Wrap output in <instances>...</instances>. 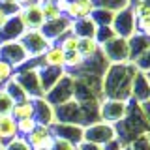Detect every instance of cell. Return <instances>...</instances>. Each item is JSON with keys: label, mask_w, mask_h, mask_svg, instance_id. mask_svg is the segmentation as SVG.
I'll use <instances>...</instances> for the list:
<instances>
[{"label": "cell", "mask_w": 150, "mask_h": 150, "mask_svg": "<svg viewBox=\"0 0 150 150\" xmlns=\"http://www.w3.org/2000/svg\"><path fill=\"white\" fill-rule=\"evenodd\" d=\"M0 2H13V4H15V0H0Z\"/></svg>", "instance_id": "obj_38"}, {"label": "cell", "mask_w": 150, "mask_h": 150, "mask_svg": "<svg viewBox=\"0 0 150 150\" xmlns=\"http://www.w3.org/2000/svg\"><path fill=\"white\" fill-rule=\"evenodd\" d=\"M17 15H19V19H21L25 30H40V28L43 26V23H45V19H43V15H41V9H40L38 4L21 8Z\"/></svg>", "instance_id": "obj_13"}, {"label": "cell", "mask_w": 150, "mask_h": 150, "mask_svg": "<svg viewBox=\"0 0 150 150\" xmlns=\"http://www.w3.org/2000/svg\"><path fill=\"white\" fill-rule=\"evenodd\" d=\"M11 116L15 120L32 118V116H34V103H32V100L15 103V105H13V111H11Z\"/></svg>", "instance_id": "obj_23"}, {"label": "cell", "mask_w": 150, "mask_h": 150, "mask_svg": "<svg viewBox=\"0 0 150 150\" xmlns=\"http://www.w3.org/2000/svg\"><path fill=\"white\" fill-rule=\"evenodd\" d=\"M40 32L45 36V40L53 45L54 40L66 36L68 32H71V21H69L66 15L58 17V19H53V21H45L43 26L40 28Z\"/></svg>", "instance_id": "obj_7"}, {"label": "cell", "mask_w": 150, "mask_h": 150, "mask_svg": "<svg viewBox=\"0 0 150 150\" xmlns=\"http://www.w3.org/2000/svg\"><path fill=\"white\" fill-rule=\"evenodd\" d=\"M131 98L137 103L150 101V84L144 77V73L137 71L133 77V84H131Z\"/></svg>", "instance_id": "obj_16"}, {"label": "cell", "mask_w": 150, "mask_h": 150, "mask_svg": "<svg viewBox=\"0 0 150 150\" xmlns=\"http://www.w3.org/2000/svg\"><path fill=\"white\" fill-rule=\"evenodd\" d=\"M51 133H53L54 139H62V141H68L77 146L79 143L83 141V128L81 126H75V124H60V122H54L51 126Z\"/></svg>", "instance_id": "obj_11"}, {"label": "cell", "mask_w": 150, "mask_h": 150, "mask_svg": "<svg viewBox=\"0 0 150 150\" xmlns=\"http://www.w3.org/2000/svg\"><path fill=\"white\" fill-rule=\"evenodd\" d=\"M25 32V26H23L19 15L8 17V21L4 23V26L0 28V43H8V41H17L19 38Z\"/></svg>", "instance_id": "obj_14"}, {"label": "cell", "mask_w": 150, "mask_h": 150, "mask_svg": "<svg viewBox=\"0 0 150 150\" xmlns=\"http://www.w3.org/2000/svg\"><path fill=\"white\" fill-rule=\"evenodd\" d=\"M36 120L34 118H23V120H17V133L19 135H23V139L26 137L30 131H34L36 128Z\"/></svg>", "instance_id": "obj_28"}, {"label": "cell", "mask_w": 150, "mask_h": 150, "mask_svg": "<svg viewBox=\"0 0 150 150\" xmlns=\"http://www.w3.org/2000/svg\"><path fill=\"white\" fill-rule=\"evenodd\" d=\"M0 60H6L8 64H11L15 68V66L25 64L30 58H28V54L25 53V49L19 41H8V43H0Z\"/></svg>", "instance_id": "obj_10"}, {"label": "cell", "mask_w": 150, "mask_h": 150, "mask_svg": "<svg viewBox=\"0 0 150 150\" xmlns=\"http://www.w3.org/2000/svg\"><path fill=\"white\" fill-rule=\"evenodd\" d=\"M112 38H116L115 34V30H112L111 26H98V30H96V36H94V40L98 41V45H105L107 41H111Z\"/></svg>", "instance_id": "obj_26"}, {"label": "cell", "mask_w": 150, "mask_h": 150, "mask_svg": "<svg viewBox=\"0 0 150 150\" xmlns=\"http://www.w3.org/2000/svg\"><path fill=\"white\" fill-rule=\"evenodd\" d=\"M77 53L83 56L84 60L86 58H92L100 53V45L94 38H81L79 40V47H77Z\"/></svg>", "instance_id": "obj_21"}, {"label": "cell", "mask_w": 150, "mask_h": 150, "mask_svg": "<svg viewBox=\"0 0 150 150\" xmlns=\"http://www.w3.org/2000/svg\"><path fill=\"white\" fill-rule=\"evenodd\" d=\"M126 111H128V105L126 101H118V100H107L103 105L100 107V116L101 122H107V124H116V122L124 120Z\"/></svg>", "instance_id": "obj_9"}, {"label": "cell", "mask_w": 150, "mask_h": 150, "mask_svg": "<svg viewBox=\"0 0 150 150\" xmlns=\"http://www.w3.org/2000/svg\"><path fill=\"white\" fill-rule=\"evenodd\" d=\"M83 66H84V58L77 53V51H73V53H66L64 68H68V69H81Z\"/></svg>", "instance_id": "obj_27"}, {"label": "cell", "mask_w": 150, "mask_h": 150, "mask_svg": "<svg viewBox=\"0 0 150 150\" xmlns=\"http://www.w3.org/2000/svg\"><path fill=\"white\" fill-rule=\"evenodd\" d=\"M90 19L94 21L96 26H111L112 25V19H115V11L109 8H94L90 13Z\"/></svg>", "instance_id": "obj_20"}, {"label": "cell", "mask_w": 150, "mask_h": 150, "mask_svg": "<svg viewBox=\"0 0 150 150\" xmlns=\"http://www.w3.org/2000/svg\"><path fill=\"white\" fill-rule=\"evenodd\" d=\"M131 64H133L135 68H137V71L141 69V73H143V71H144V73L150 71V49L146 51V53H143V54H141L137 60H133Z\"/></svg>", "instance_id": "obj_31"}, {"label": "cell", "mask_w": 150, "mask_h": 150, "mask_svg": "<svg viewBox=\"0 0 150 150\" xmlns=\"http://www.w3.org/2000/svg\"><path fill=\"white\" fill-rule=\"evenodd\" d=\"M4 148L6 150H30V146H28V143L23 137H15V139H11L9 143L4 144Z\"/></svg>", "instance_id": "obj_32"}, {"label": "cell", "mask_w": 150, "mask_h": 150, "mask_svg": "<svg viewBox=\"0 0 150 150\" xmlns=\"http://www.w3.org/2000/svg\"><path fill=\"white\" fill-rule=\"evenodd\" d=\"M96 30H98V26L94 25V21L90 17L71 21V34L77 36L79 40H81V38H94L96 36Z\"/></svg>", "instance_id": "obj_18"}, {"label": "cell", "mask_w": 150, "mask_h": 150, "mask_svg": "<svg viewBox=\"0 0 150 150\" xmlns=\"http://www.w3.org/2000/svg\"><path fill=\"white\" fill-rule=\"evenodd\" d=\"M38 6H40L41 15H43L45 21H53V19H58V17L64 15V13L58 9V6H56L54 0H40Z\"/></svg>", "instance_id": "obj_22"}, {"label": "cell", "mask_w": 150, "mask_h": 150, "mask_svg": "<svg viewBox=\"0 0 150 150\" xmlns=\"http://www.w3.org/2000/svg\"><path fill=\"white\" fill-rule=\"evenodd\" d=\"M13 66L8 64L6 60H0V86H6L9 79H13Z\"/></svg>", "instance_id": "obj_29"}, {"label": "cell", "mask_w": 150, "mask_h": 150, "mask_svg": "<svg viewBox=\"0 0 150 150\" xmlns=\"http://www.w3.org/2000/svg\"><path fill=\"white\" fill-rule=\"evenodd\" d=\"M13 100L8 96V92L4 90H0V115H11V111H13Z\"/></svg>", "instance_id": "obj_30"}, {"label": "cell", "mask_w": 150, "mask_h": 150, "mask_svg": "<svg viewBox=\"0 0 150 150\" xmlns=\"http://www.w3.org/2000/svg\"><path fill=\"white\" fill-rule=\"evenodd\" d=\"M34 103V116L32 118L36 120L38 126H45V128H51L54 124V109L49 101H45V98H36L32 100Z\"/></svg>", "instance_id": "obj_12"}, {"label": "cell", "mask_w": 150, "mask_h": 150, "mask_svg": "<svg viewBox=\"0 0 150 150\" xmlns=\"http://www.w3.org/2000/svg\"><path fill=\"white\" fill-rule=\"evenodd\" d=\"M75 150H103V146L94 144V143H88V141H81V143L75 146Z\"/></svg>", "instance_id": "obj_33"}, {"label": "cell", "mask_w": 150, "mask_h": 150, "mask_svg": "<svg viewBox=\"0 0 150 150\" xmlns=\"http://www.w3.org/2000/svg\"><path fill=\"white\" fill-rule=\"evenodd\" d=\"M13 79L23 86V90L26 92V96L30 98V100L43 98V90H41V83H40L38 69H26V71H21V73H17Z\"/></svg>", "instance_id": "obj_6"}, {"label": "cell", "mask_w": 150, "mask_h": 150, "mask_svg": "<svg viewBox=\"0 0 150 150\" xmlns=\"http://www.w3.org/2000/svg\"><path fill=\"white\" fill-rule=\"evenodd\" d=\"M19 43L23 45L28 58H36V56H43V53L51 47V43L45 40V36L40 30H25L23 36L19 38Z\"/></svg>", "instance_id": "obj_2"}, {"label": "cell", "mask_w": 150, "mask_h": 150, "mask_svg": "<svg viewBox=\"0 0 150 150\" xmlns=\"http://www.w3.org/2000/svg\"><path fill=\"white\" fill-rule=\"evenodd\" d=\"M101 51H103V56L111 64L129 62V47H128V40H124V38H118V36L112 38L111 41L101 45Z\"/></svg>", "instance_id": "obj_4"}, {"label": "cell", "mask_w": 150, "mask_h": 150, "mask_svg": "<svg viewBox=\"0 0 150 150\" xmlns=\"http://www.w3.org/2000/svg\"><path fill=\"white\" fill-rule=\"evenodd\" d=\"M58 47L64 51V53H73V51H77V47H79V38L73 36L71 32H68L66 36L60 38V45Z\"/></svg>", "instance_id": "obj_25"}, {"label": "cell", "mask_w": 150, "mask_h": 150, "mask_svg": "<svg viewBox=\"0 0 150 150\" xmlns=\"http://www.w3.org/2000/svg\"><path fill=\"white\" fill-rule=\"evenodd\" d=\"M116 139V129L115 126L107 124V122H98V124H90L86 128H83V141L105 146L107 143Z\"/></svg>", "instance_id": "obj_3"}, {"label": "cell", "mask_w": 150, "mask_h": 150, "mask_svg": "<svg viewBox=\"0 0 150 150\" xmlns=\"http://www.w3.org/2000/svg\"><path fill=\"white\" fill-rule=\"evenodd\" d=\"M25 141L28 143L30 150H51L53 144H54L53 133H51V129L45 128V126H36L34 131H30L25 137Z\"/></svg>", "instance_id": "obj_8"}, {"label": "cell", "mask_w": 150, "mask_h": 150, "mask_svg": "<svg viewBox=\"0 0 150 150\" xmlns=\"http://www.w3.org/2000/svg\"><path fill=\"white\" fill-rule=\"evenodd\" d=\"M15 137H19L17 120L11 115H0V146H4Z\"/></svg>", "instance_id": "obj_17"}, {"label": "cell", "mask_w": 150, "mask_h": 150, "mask_svg": "<svg viewBox=\"0 0 150 150\" xmlns=\"http://www.w3.org/2000/svg\"><path fill=\"white\" fill-rule=\"evenodd\" d=\"M124 146H122V143L118 139H115V141H111V143H107L105 146H103V150H122Z\"/></svg>", "instance_id": "obj_34"}, {"label": "cell", "mask_w": 150, "mask_h": 150, "mask_svg": "<svg viewBox=\"0 0 150 150\" xmlns=\"http://www.w3.org/2000/svg\"><path fill=\"white\" fill-rule=\"evenodd\" d=\"M144 77H146V81H148V84H150V71H146V73H144Z\"/></svg>", "instance_id": "obj_37"}, {"label": "cell", "mask_w": 150, "mask_h": 150, "mask_svg": "<svg viewBox=\"0 0 150 150\" xmlns=\"http://www.w3.org/2000/svg\"><path fill=\"white\" fill-rule=\"evenodd\" d=\"M4 90H6V92H8V96L13 100V103H19V101H26V100H30V98L26 96V92L23 90V86L15 81V79H9V81L6 83V86H4Z\"/></svg>", "instance_id": "obj_24"}, {"label": "cell", "mask_w": 150, "mask_h": 150, "mask_svg": "<svg viewBox=\"0 0 150 150\" xmlns=\"http://www.w3.org/2000/svg\"><path fill=\"white\" fill-rule=\"evenodd\" d=\"M112 30L118 38H124L128 40L137 32L135 28V15L131 9H120L118 13H115V19H112Z\"/></svg>", "instance_id": "obj_5"}, {"label": "cell", "mask_w": 150, "mask_h": 150, "mask_svg": "<svg viewBox=\"0 0 150 150\" xmlns=\"http://www.w3.org/2000/svg\"><path fill=\"white\" fill-rule=\"evenodd\" d=\"M40 0H15V4L19 8H26V6H34V4H38Z\"/></svg>", "instance_id": "obj_35"}, {"label": "cell", "mask_w": 150, "mask_h": 150, "mask_svg": "<svg viewBox=\"0 0 150 150\" xmlns=\"http://www.w3.org/2000/svg\"><path fill=\"white\" fill-rule=\"evenodd\" d=\"M135 73L137 68L129 62L111 64L103 79V94L107 96V100L126 101L128 98H131V84Z\"/></svg>", "instance_id": "obj_1"}, {"label": "cell", "mask_w": 150, "mask_h": 150, "mask_svg": "<svg viewBox=\"0 0 150 150\" xmlns=\"http://www.w3.org/2000/svg\"><path fill=\"white\" fill-rule=\"evenodd\" d=\"M96 8L94 6V0H73V2L68 4L64 15L69 19V21H77V19H84V17H90L92 9Z\"/></svg>", "instance_id": "obj_15"}, {"label": "cell", "mask_w": 150, "mask_h": 150, "mask_svg": "<svg viewBox=\"0 0 150 150\" xmlns=\"http://www.w3.org/2000/svg\"><path fill=\"white\" fill-rule=\"evenodd\" d=\"M6 21H8V15H4V11L0 9V28L4 26V23H6Z\"/></svg>", "instance_id": "obj_36"}, {"label": "cell", "mask_w": 150, "mask_h": 150, "mask_svg": "<svg viewBox=\"0 0 150 150\" xmlns=\"http://www.w3.org/2000/svg\"><path fill=\"white\" fill-rule=\"evenodd\" d=\"M64 60H66L64 51L60 49L58 45H51L43 53L41 62H43V66H49V68H62L64 69Z\"/></svg>", "instance_id": "obj_19"}]
</instances>
